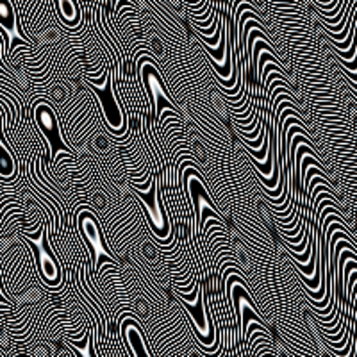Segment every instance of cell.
<instances>
[{"mask_svg": "<svg viewBox=\"0 0 357 357\" xmlns=\"http://www.w3.org/2000/svg\"><path fill=\"white\" fill-rule=\"evenodd\" d=\"M136 191H138L139 199H142L143 206H145L146 215H149V222H151V225L154 227V231L158 232V238H161V240H172V232H170V225H168V218H167V215H165V211H162L161 204L158 202L155 177L152 178L149 195L142 193L139 190H136Z\"/></svg>", "mask_w": 357, "mask_h": 357, "instance_id": "1", "label": "cell"}, {"mask_svg": "<svg viewBox=\"0 0 357 357\" xmlns=\"http://www.w3.org/2000/svg\"><path fill=\"white\" fill-rule=\"evenodd\" d=\"M139 68H142L143 77H145L146 89H149V93H151V97L154 98L155 102V114H158V118H162V107H167L168 111H175V113H177L174 104L168 100L167 93H165V89H162L161 81H159L158 77V73H155L158 65H155L152 59H145V61L139 63Z\"/></svg>", "mask_w": 357, "mask_h": 357, "instance_id": "2", "label": "cell"}, {"mask_svg": "<svg viewBox=\"0 0 357 357\" xmlns=\"http://www.w3.org/2000/svg\"><path fill=\"white\" fill-rule=\"evenodd\" d=\"M79 229L84 232L89 247H91V250H93V256H95V259H97L98 270H100L102 261H107V263L114 264V259L109 256V254H107L106 248H104V241H102L100 229H98L97 220H95L91 215H86V213H82V215L79 216Z\"/></svg>", "mask_w": 357, "mask_h": 357, "instance_id": "3", "label": "cell"}, {"mask_svg": "<svg viewBox=\"0 0 357 357\" xmlns=\"http://www.w3.org/2000/svg\"><path fill=\"white\" fill-rule=\"evenodd\" d=\"M127 334H129V352L132 356H151V352L145 349V337H143L138 321L132 320V318L120 321V336H122V341L126 345Z\"/></svg>", "mask_w": 357, "mask_h": 357, "instance_id": "4", "label": "cell"}, {"mask_svg": "<svg viewBox=\"0 0 357 357\" xmlns=\"http://www.w3.org/2000/svg\"><path fill=\"white\" fill-rule=\"evenodd\" d=\"M40 264H41V275L47 280L49 286H56L59 282V266L56 264L54 257L50 256L47 245H40Z\"/></svg>", "mask_w": 357, "mask_h": 357, "instance_id": "5", "label": "cell"}, {"mask_svg": "<svg viewBox=\"0 0 357 357\" xmlns=\"http://www.w3.org/2000/svg\"><path fill=\"white\" fill-rule=\"evenodd\" d=\"M91 345H93V343H91V337L86 336V334H84V337H82L81 341H77V340L70 341V347H73V349L77 350V352L81 354V356H84V357H93L95 356Z\"/></svg>", "mask_w": 357, "mask_h": 357, "instance_id": "6", "label": "cell"}, {"mask_svg": "<svg viewBox=\"0 0 357 357\" xmlns=\"http://www.w3.org/2000/svg\"><path fill=\"white\" fill-rule=\"evenodd\" d=\"M2 152H4V158H2V167H0V172H2V177L8 178L11 175V172H15V161L9 158V151L6 142L2 143Z\"/></svg>", "mask_w": 357, "mask_h": 357, "instance_id": "7", "label": "cell"}]
</instances>
